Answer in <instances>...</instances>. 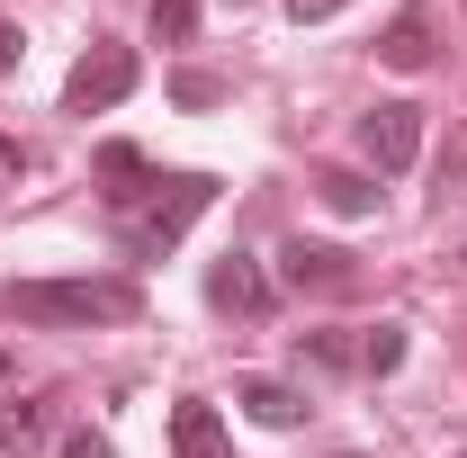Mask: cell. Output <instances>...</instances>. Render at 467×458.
<instances>
[{"mask_svg":"<svg viewBox=\"0 0 467 458\" xmlns=\"http://www.w3.org/2000/svg\"><path fill=\"white\" fill-rule=\"evenodd\" d=\"M90 172H99V207H109V225H117V216H135V207L171 180V172H153L135 144H99V153H90Z\"/></svg>","mask_w":467,"mask_h":458,"instance_id":"8992f818","label":"cell"},{"mask_svg":"<svg viewBox=\"0 0 467 458\" xmlns=\"http://www.w3.org/2000/svg\"><path fill=\"white\" fill-rule=\"evenodd\" d=\"M63 458H117L109 432H63Z\"/></svg>","mask_w":467,"mask_h":458,"instance_id":"ac0fdd59","label":"cell"},{"mask_svg":"<svg viewBox=\"0 0 467 458\" xmlns=\"http://www.w3.org/2000/svg\"><path fill=\"white\" fill-rule=\"evenodd\" d=\"M234 404H243V413H252L261 432H296V422L315 413V404L296 396L288 378H243V387H234Z\"/></svg>","mask_w":467,"mask_h":458,"instance_id":"ba28073f","label":"cell"},{"mask_svg":"<svg viewBox=\"0 0 467 458\" xmlns=\"http://www.w3.org/2000/svg\"><path fill=\"white\" fill-rule=\"evenodd\" d=\"M450 458H467V450H450Z\"/></svg>","mask_w":467,"mask_h":458,"instance_id":"ffe728a7","label":"cell"},{"mask_svg":"<svg viewBox=\"0 0 467 458\" xmlns=\"http://www.w3.org/2000/svg\"><path fill=\"white\" fill-rule=\"evenodd\" d=\"M296 369L342 378V369H359V342H350V333H296Z\"/></svg>","mask_w":467,"mask_h":458,"instance_id":"4fadbf2b","label":"cell"},{"mask_svg":"<svg viewBox=\"0 0 467 458\" xmlns=\"http://www.w3.org/2000/svg\"><path fill=\"white\" fill-rule=\"evenodd\" d=\"M270 297H279V287H270V270H261L252 252H225V261H207V306H216V315H243V324H261V315H270Z\"/></svg>","mask_w":467,"mask_h":458,"instance_id":"52a82bcc","label":"cell"},{"mask_svg":"<svg viewBox=\"0 0 467 458\" xmlns=\"http://www.w3.org/2000/svg\"><path fill=\"white\" fill-rule=\"evenodd\" d=\"M171 450L180 458H225L234 441H225V413L207 396H180V413H171Z\"/></svg>","mask_w":467,"mask_h":458,"instance_id":"9c48e42d","label":"cell"},{"mask_svg":"<svg viewBox=\"0 0 467 458\" xmlns=\"http://www.w3.org/2000/svg\"><path fill=\"white\" fill-rule=\"evenodd\" d=\"M359 153L378 162V180L413 172V153H422V109H413V99H378V109L359 117Z\"/></svg>","mask_w":467,"mask_h":458,"instance_id":"277c9868","label":"cell"},{"mask_svg":"<svg viewBox=\"0 0 467 458\" xmlns=\"http://www.w3.org/2000/svg\"><path fill=\"white\" fill-rule=\"evenodd\" d=\"M378 63H396V72H422V63H431V9H422V0H405V9L387 18Z\"/></svg>","mask_w":467,"mask_h":458,"instance_id":"30bf717a","label":"cell"},{"mask_svg":"<svg viewBox=\"0 0 467 458\" xmlns=\"http://www.w3.org/2000/svg\"><path fill=\"white\" fill-rule=\"evenodd\" d=\"M207 207H216V172H171L135 216H117V252H126V261H162Z\"/></svg>","mask_w":467,"mask_h":458,"instance_id":"7a4b0ae2","label":"cell"},{"mask_svg":"<svg viewBox=\"0 0 467 458\" xmlns=\"http://www.w3.org/2000/svg\"><path fill=\"white\" fill-rule=\"evenodd\" d=\"M279 287H296V297H350L359 287V261H350L342 243H279Z\"/></svg>","mask_w":467,"mask_h":458,"instance_id":"5b68a950","label":"cell"},{"mask_svg":"<svg viewBox=\"0 0 467 458\" xmlns=\"http://www.w3.org/2000/svg\"><path fill=\"white\" fill-rule=\"evenodd\" d=\"M0 315L46 324V333H99V324H135L144 315V287L135 279H9Z\"/></svg>","mask_w":467,"mask_h":458,"instance_id":"6da1fadb","label":"cell"},{"mask_svg":"<svg viewBox=\"0 0 467 458\" xmlns=\"http://www.w3.org/2000/svg\"><path fill=\"white\" fill-rule=\"evenodd\" d=\"M315 198H324L333 216H378V198H387V189H378L368 172H324V180H315Z\"/></svg>","mask_w":467,"mask_h":458,"instance_id":"8fae6325","label":"cell"},{"mask_svg":"<svg viewBox=\"0 0 467 458\" xmlns=\"http://www.w3.org/2000/svg\"><path fill=\"white\" fill-rule=\"evenodd\" d=\"M342 9H350V0H288L296 27H324V18H342Z\"/></svg>","mask_w":467,"mask_h":458,"instance_id":"e0dca14e","label":"cell"},{"mask_svg":"<svg viewBox=\"0 0 467 458\" xmlns=\"http://www.w3.org/2000/svg\"><path fill=\"white\" fill-rule=\"evenodd\" d=\"M135 81H144V63L126 55V46H90V55L63 72V109L99 117V109H117V99H135Z\"/></svg>","mask_w":467,"mask_h":458,"instance_id":"3957f363","label":"cell"},{"mask_svg":"<svg viewBox=\"0 0 467 458\" xmlns=\"http://www.w3.org/2000/svg\"><path fill=\"white\" fill-rule=\"evenodd\" d=\"M18 55H27V36H18V18H0V72H18Z\"/></svg>","mask_w":467,"mask_h":458,"instance_id":"d6986e66","label":"cell"},{"mask_svg":"<svg viewBox=\"0 0 467 458\" xmlns=\"http://www.w3.org/2000/svg\"><path fill=\"white\" fill-rule=\"evenodd\" d=\"M342 458H350V450H342Z\"/></svg>","mask_w":467,"mask_h":458,"instance_id":"44dd1931","label":"cell"},{"mask_svg":"<svg viewBox=\"0 0 467 458\" xmlns=\"http://www.w3.org/2000/svg\"><path fill=\"white\" fill-rule=\"evenodd\" d=\"M405 350H413L405 324H368V333H359V378H396V369H405Z\"/></svg>","mask_w":467,"mask_h":458,"instance_id":"7c38bea8","label":"cell"},{"mask_svg":"<svg viewBox=\"0 0 467 458\" xmlns=\"http://www.w3.org/2000/svg\"><path fill=\"white\" fill-rule=\"evenodd\" d=\"M46 441V404L36 396H0V450H36Z\"/></svg>","mask_w":467,"mask_h":458,"instance_id":"5bb4252c","label":"cell"},{"mask_svg":"<svg viewBox=\"0 0 467 458\" xmlns=\"http://www.w3.org/2000/svg\"><path fill=\"white\" fill-rule=\"evenodd\" d=\"M171 99L180 109H216V99H225V72H198V63H189V72H171Z\"/></svg>","mask_w":467,"mask_h":458,"instance_id":"2e32d148","label":"cell"},{"mask_svg":"<svg viewBox=\"0 0 467 458\" xmlns=\"http://www.w3.org/2000/svg\"><path fill=\"white\" fill-rule=\"evenodd\" d=\"M144 27H153V46H189L198 36V0H153Z\"/></svg>","mask_w":467,"mask_h":458,"instance_id":"9a60e30c","label":"cell"}]
</instances>
